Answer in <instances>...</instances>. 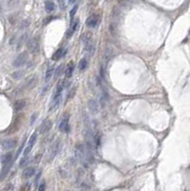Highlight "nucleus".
Returning <instances> with one entry per match:
<instances>
[{"mask_svg":"<svg viewBox=\"0 0 190 191\" xmlns=\"http://www.w3.org/2000/svg\"><path fill=\"white\" fill-rule=\"evenodd\" d=\"M63 88H64V81L60 80L58 82L56 85L55 94L53 96V99L50 104V111L55 110V109H58V105L61 101V97H62V92H63Z\"/></svg>","mask_w":190,"mask_h":191,"instance_id":"1","label":"nucleus"},{"mask_svg":"<svg viewBox=\"0 0 190 191\" xmlns=\"http://www.w3.org/2000/svg\"><path fill=\"white\" fill-rule=\"evenodd\" d=\"M82 42L84 45V49L90 55H93L95 53V46L92 42L91 35L89 34H84L82 35Z\"/></svg>","mask_w":190,"mask_h":191,"instance_id":"2","label":"nucleus"},{"mask_svg":"<svg viewBox=\"0 0 190 191\" xmlns=\"http://www.w3.org/2000/svg\"><path fill=\"white\" fill-rule=\"evenodd\" d=\"M75 156L78 160L86 161V150L85 146L82 144H76L75 147Z\"/></svg>","mask_w":190,"mask_h":191,"instance_id":"3","label":"nucleus"},{"mask_svg":"<svg viewBox=\"0 0 190 191\" xmlns=\"http://www.w3.org/2000/svg\"><path fill=\"white\" fill-rule=\"evenodd\" d=\"M28 60V54L27 52H23L21 54H19L17 58H14L13 65L14 67H21L23 65H25V63L27 62Z\"/></svg>","mask_w":190,"mask_h":191,"instance_id":"4","label":"nucleus"},{"mask_svg":"<svg viewBox=\"0 0 190 191\" xmlns=\"http://www.w3.org/2000/svg\"><path fill=\"white\" fill-rule=\"evenodd\" d=\"M27 48H28V51L31 52L32 54H35L38 51L39 49V43H38V40L36 39L35 37H33L28 40L27 42Z\"/></svg>","mask_w":190,"mask_h":191,"instance_id":"5","label":"nucleus"},{"mask_svg":"<svg viewBox=\"0 0 190 191\" xmlns=\"http://www.w3.org/2000/svg\"><path fill=\"white\" fill-rule=\"evenodd\" d=\"M36 140H37V134L34 133L33 135L31 136L29 143H28V144H27V146H26V148H25V150H24V152H23L24 157H26V156L28 155V154H29V153L32 151V149H33V147H34L35 144V143H36Z\"/></svg>","mask_w":190,"mask_h":191,"instance_id":"6","label":"nucleus"},{"mask_svg":"<svg viewBox=\"0 0 190 191\" xmlns=\"http://www.w3.org/2000/svg\"><path fill=\"white\" fill-rule=\"evenodd\" d=\"M59 129L60 131L69 133L70 132V124H69V116L66 115V117H64L62 120L60 121L59 124Z\"/></svg>","mask_w":190,"mask_h":191,"instance_id":"7","label":"nucleus"},{"mask_svg":"<svg viewBox=\"0 0 190 191\" xmlns=\"http://www.w3.org/2000/svg\"><path fill=\"white\" fill-rule=\"evenodd\" d=\"M88 108L92 114H96L99 111V104L96 99H89L88 100Z\"/></svg>","mask_w":190,"mask_h":191,"instance_id":"8","label":"nucleus"},{"mask_svg":"<svg viewBox=\"0 0 190 191\" xmlns=\"http://www.w3.org/2000/svg\"><path fill=\"white\" fill-rule=\"evenodd\" d=\"M52 127V123L50 120H43V123H41V125L39 126V133L40 134H44L48 132Z\"/></svg>","mask_w":190,"mask_h":191,"instance_id":"9","label":"nucleus"},{"mask_svg":"<svg viewBox=\"0 0 190 191\" xmlns=\"http://www.w3.org/2000/svg\"><path fill=\"white\" fill-rule=\"evenodd\" d=\"M17 141L14 139H7L2 141V146L5 149H13L14 147L17 146Z\"/></svg>","mask_w":190,"mask_h":191,"instance_id":"10","label":"nucleus"},{"mask_svg":"<svg viewBox=\"0 0 190 191\" xmlns=\"http://www.w3.org/2000/svg\"><path fill=\"white\" fill-rule=\"evenodd\" d=\"M86 24L90 28H96L99 24V17L96 15H91L87 18Z\"/></svg>","mask_w":190,"mask_h":191,"instance_id":"11","label":"nucleus"},{"mask_svg":"<svg viewBox=\"0 0 190 191\" xmlns=\"http://www.w3.org/2000/svg\"><path fill=\"white\" fill-rule=\"evenodd\" d=\"M78 23H79L78 19H76V20H75L74 22H72L70 30L68 31V32H67V37H71V36L73 35V34H74V32L76 31V29H78Z\"/></svg>","mask_w":190,"mask_h":191,"instance_id":"12","label":"nucleus"},{"mask_svg":"<svg viewBox=\"0 0 190 191\" xmlns=\"http://www.w3.org/2000/svg\"><path fill=\"white\" fill-rule=\"evenodd\" d=\"M64 54H65V50H64L63 48H59V49H58L55 52V54L53 55V56H52V59L53 60H58V59H60L62 58V56L64 55Z\"/></svg>","mask_w":190,"mask_h":191,"instance_id":"13","label":"nucleus"},{"mask_svg":"<svg viewBox=\"0 0 190 191\" xmlns=\"http://www.w3.org/2000/svg\"><path fill=\"white\" fill-rule=\"evenodd\" d=\"M35 173V169L34 167H28L26 169H24V171L22 173V176L26 179H29L31 177H33Z\"/></svg>","mask_w":190,"mask_h":191,"instance_id":"14","label":"nucleus"},{"mask_svg":"<svg viewBox=\"0 0 190 191\" xmlns=\"http://www.w3.org/2000/svg\"><path fill=\"white\" fill-rule=\"evenodd\" d=\"M60 149V145L59 143H55L54 144L52 145V148H51V159H54V158L58 155V153Z\"/></svg>","mask_w":190,"mask_h":191,"instance_id":"15","label":"nucleus"},{"mask_svg":"<svg viewBox=\"0 0 190 191\" xmlns=\"http://www.w3.org/2000/svg\"><path fill=\"white\" fill-rule=\"evenodd\" d=\"M74 69H75V64L74 62H70L69 64L67 65L66 67V70H65V76L66 78H71L73 73H74Z\"/></svg>","mask_w":190,"mask_h":191,"instance_id":"16","label":"nucleus"},{"mask_svg":"<svg viewBox=\"0 0 190 191\" xmlns=\"http://www.w3.org/2000/svg\"><path fill=\"white\" fill-rule=\"evenodd\" d=\"M99 99H100V103H101V106H104L105 104L108 102L109 100V95L107 94L106 91H102L99 95Z\"/></svg>","mask_w":190,"mask_h":191,"instance_id":"17","label":"nucleus"},{"mask_svg":"<svg viewBox=\"0 0 190 191\" xmlns=\"http://www.w3.org/2000/svg\"><path fill=\"white\" fill-rule=\"evenodd\" d=\"M45 9H46L47 13H52V12H54L55 9V3L51 1V0H46L45 1Z\"/></svg>","mask_w":190,"mask_h":191,"instance_id":"18","label":"nucleus"},{"mask_svg":"<svg viewBox=\"0 0 190 191\" xmlns=\"http://www.w3.org/2000/svg\"><path fill=\"white\" fill-rule=\"evenodd\" d=\"M13 159V154L12 153H7V154H4V155L1 157V161L4 165H6L8 164H10V161Z\"/></svg>","mask_w":190,"mask_h":191,"instance_id":"19","label":"nucleus"},{"mask_svg":"<svg viewBox=\"0 0 190 191\" xmlns=\"http://www.w3.org/2000/svg\"><path fill=\"white\" fill-rule=\"evenodd\" d=\"M54 73H55V67L54 66H51V67H49L47 69L46 74H45V79H44L46 82H48V81L51 80L53 75H54Z\"/></svg>","mask_w":190,"mask_h":191,"instance_id":"20","label":"nucleus"},{"mask_svg":"<svg viewBox=\"0 0 190 191\" xmlns=\"http://www.w3.org/2000/svg\"><path fill=\"white\" fill-rule=\"evenodd\" d=\"M19 4V0H7L6 5L10 10H13L14 8H17Z\"/></svg>","mask_w":190,"mask_h":191,"instance_id":"21","label":"nucleus"},{"mask_svg":"<svg viewBox=\"0 0 190 191\" xmlns=\"http://www.w3.org/2000/svg\"><path fill=\"white\" fill-rule=\"evenodd\" d=\"M27 38H28V34H27V32L20 36L19 39L17 40V49H20V48L23 46V44L26 42Z\"/></svg>","mask_w":190,"mask_h":191,"instance_id":"22","label":"nucleus"},{"mask_svg":"<svg viewBox=\"0 0 190 191\" xmlns=\"http://www.w3.org/2000/svg\"><path fill=\"white\" fill-rule=\"evenodd\" d=\"M25 106H26V101L23 100V99L17 100V102L14 103V108H15V110H21V109H23Z\"/></svg>","mask_w":190,"mask_h":191,"instance_id":"23","label":"nucleus"},{"mask_svg":"<svg viewBox=\"0 0 190 191\" xmlns=\"http://www.w3.org/2000/svg\"><path fill=\"white\" fill-rule=\"evenodd\" d=\"M87 65H88V61H87V59L86 58H82L81 60L79 61L78 63V68H79V70H85V69L87 68Z\"/></svg>","mask_w":190,"mask_h":191,"instance_id":"24","label":"nucleus"},{"mask_svg":"<svg viewBox=\"0 0 190 191\" xmlns=\"http://www.w3.org/2000/svg\"><path fill=\"white\" fill-rule=\"evenodd\" d=\"M78 5H75V6L71 9V11H70V17H71V20H73V18H74V16H75L76 13V11H78Z\"/></svg>","mask_w":190,"mask_h":191,"instance_id":"25","label":"nucleus"},{"mask_svg":"<svg viewBox=\"0 0 190 191\" xmlns=\"http://www.w3.org/2000/svg\"><path fill=\"white\" fill-rule=\"evenodd\" d=\"M23 75H24V72L23 71H17V72L13 74V76H14L15 79H18L20 78H22Z\"/></svg>","mask_w":190,"mask_h":191,"instance_id":"26","label":"nucleus"},{"mask_svg":"<svg viewBox=\"0 0 190 191\" xmlns=\"http://www.w3.org/2000/svg\"><path fill=\"white\" fill-rule=\"evenodd\" d=\"M35 83H36V79L35 78H34V79H32L29 82L27 83V85H28V88H34L35 86Z\"/></svg>","mask_w":190,"mask_h":191,"instance_id":"27","label":"nucleus"},{"mask_svg":"<svg viewBox=\"0 0 190 191\" xmlns=\"http://www.w3.org/2000/svg\"><path fill=\"white\" fill-rule=\"evenodd\" d=\"M99 76H100V79H104V78H105V70H104V67H103V66H100V69H99Z\"/></svg>","mask_w":190,"mask_h":191,"instance_id":"28","label":"nucleus"},{"mask_svg":"<svg viewBox=\"0 0 190 191\" xmlns=\"http://www.w3.org/2000/svg\"><path fill=\"white\" fill-rule=\"evenodd\" d=\"M61 69H62V65H60V66H58V68H56V70L55 72V78L56 76H58L60 75V73H61Z\"/></svg>","mask_w":190,"mask_h":191,"instance_id":"29","label":"nucleus"},{"mask_svg":"<svg viewBox=\"0 0 190 191\" xmlns=\"http://www.w3.org/2000/svg\"><path fill=\"white\" fill-rule=\"evenodd\" d=\"M58 3H59V7H60V9L61 10H64L65 9V0H58Z\"/></svg>","mask_w":190,"mask_h":191,"instance_id":"30","label":"nucleus"},{"mask_svg":"<svg viewBox=\"0 0 190 191\" xmlns=\"http://www.w3.org/2000/svg\"><path fill=\"white\" fill-rule=\"evenodd\" d=\"M44 189H45V182H41V184H40L39 185V187H38V190L39 191H43Z\"/></svg>","mask_w":190,"mask_h":191,"instance_id":"31","label":"nucleus"},{"mask_svg":"<svg viewBox=\"0 0 190 191\" xmlns=\"http://www.w3.org/2000/svg\"><path fill=\"white\" fill-rule=\"evenodd\" d=\"M40 175H41V172H39V173L37 174V176H36V179H35V182H37V181H38V179H39Z\"/></svg>","mask_w":190,"mask_h":191,"instance_id":"32","label":"nucleus"},{"mask_svg":"<svg viewBox=\"0 0 190 191\" xmlns=\"http://www.w3.org/2000/svg\"><path fill=\"white\" fill-rule=\"evenodd\" d=\"M68 1H69L70 4H75L76 1H78V0H68Z\"/></svg>","mask_w":190,"mask_h":191,"instance_id":"33","label":"nucleus"}]
</instances>
